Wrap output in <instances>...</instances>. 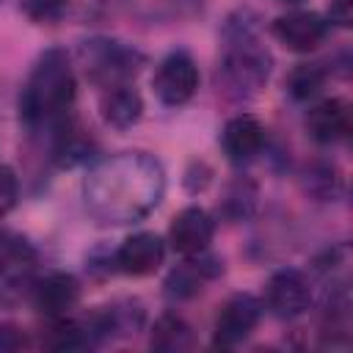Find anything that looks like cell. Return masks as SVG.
Instances as JSON below:
<instances>
[{"instance_id":"2","label":"cell","mask_w":353,"mask_h":353,"mask_svg":"<svg viewBox=\"0 0 353 353\" xmlns=\"http://www.w3.org/2000/svg\"><path fill=\"white\" fill-rule=\"evenodd\" d=\"M74 97H77V83L69 55L58 47L41 52L19 94L22 127L30 135L50 138L61 124L72 119Z\"/></svg>"},{"instance_id":"3","label":"cell","mask_w":353,"mask_h":353,"mask_svg":"<svg viewBox=\"0 0 353 353\" xmlns=\"http://www.w3.org/2000/svg\"><path fill=\"white\" fill-rule=\"evenodd\" d=\"M223 36H226V44L215 72L218 91L234 102L254 99L268 85L273 58L265 50V44L256 39V30L245 17L229 19Z\"/></svg>"},{"instance_id":"11","label":"cell","mask_w":353,"mask_h":353,"mask_svg":"<svg viewBox=\"0 0 353 353\" xmlns=\"http://www.w3.org/2000/svg\"><path fill=\"white\" fill-rule=\"evenodd\" d=\"M273 36L292 52H312L328 36V22L314 11H290L273 19Z\"/></svg>"},{"instance_id":"17","label":"cell","mask_w":353,"mask_h":353,"mask_svg":"<svg viewBox=\"0 0 353 353\" xmlns=\"http://www.w3.org/2000/svg\"><path fill=\"white\" fill-rule=\"evenodd\" d=\"M99 113L116 130H130L143 116V99L130 83H116L102 88L99 94Z\"/></svg>"},{"instance_id":"21","label":"cell","mask_w":353,"mask_h":353,"mask_svg":"<svg viewBox=\"0 0 353 353\" xmlns=\"http://www.w3.org/2000/svg\"><path fill=\"white\" fill-rule=\"evenodd\" d=\"M303 190L317 201H331L342 193V174L334 163H312L303 171Z\"/></svg>"},{"instance_id":"4","label":"cell","mask_w":353,"mask_h":353,"mask_svg":"<svg viewBox=\"0 0 353 353\" xmlns=\"http://www.w3.org/2000/svg\"><path fill=\"white\" fill-rule=\"evenodd\" d=\"M80 61L85 74L99 88H108L116 83H130V77H135L141 69L143 55L113 39H91L80 44Z\"/></svg>"},{"instance_id":"22","label":"cell","mask_w":353,"mask_h":353,"mask_svg":"<svg viewBox=\"0 0 353 353\" xmlns=\"http://www.w3.org/2000/svg\"><path fill=\"white\" fill-rule=\"evenodd\" d=\"M325 80H328V72L323 69V63H298L287 74V91H290L292 99L306 102V99H314L323 91Z\"/></svg>"},{"instance_id":"12","label":"cell","mask_w":353,"mask_h":353,"mask_svg":"<svg viewBox=\"0 0 353 353\" xmlns=\"http://www.w3.org/2000/svg\"><path fill=\"white\" fill-rule=\"evenodd\" d=\"M223 273V259H218L215 254H207V251H199V254H190L185 256L182 265H176L168 279H165V292L176 301H185V298H193L204 290L207 281L218 279Z\"/></svg>"},{"instance_id":"25","label":"cell","mask_w":353,"mask_h":353,"mask_svg":"<svg viewBox=\"0 0 353 353\" xmlns=\"http://www.w3.org/2000/svg\"><path fill=\"white\" fill-rule=\"evenodd\" d=\"M17 199H19V179L14 168L0 165V218H6L14 210Z\"/></svg>"},{"instance_id":"20","label":"cell","mask_w":353,"mask_h":353,"mask_svg":"<svg viewBox=\"0 0 353 353\" xmlns=\"http://www.w3.org/2000/svg\"><path fill=\"white\" fill-rule=\"evenodd\" d=\"M41 345L50 350H83L91 345V336L80 320L58 317V320H50V328L41 336Z\"/></svg>"},{"instance_id":"13","label":"cell","mask_w":353,"mask_h":353,"mask_svg":"<svg viewBox=\"0 0 353 353\" xmlns=\"http://www.w3.org/2000/svg\"><path fill=\"white\" fill-rule=\"evenodd\" d=\"M212 234H215V221L201 207H185L182 212L174 215L171 229H168L171 248L182 256L207 251L212 243Z\"/></svg>"},{"instance_id":"16","label":"cell","mask_w":353,"mask_h":353,"mask_svg":"<svg viewBox=\"0 0 353 353\" xmlns=\"http://www.w3.org/2000/svg\"><path fill=\"white\" fill-rule=\"evenodd\" d=\"M306 130L317 143H339L350 132V108L345 99H323L306 113Z\"/></svg>"},{"instance_id":"14","label":"cell","mask_w":353,"mask_h":353,"mask_svg":"<svg viewBox=\"0 0 353 353\" xmlns=\"http://www.w3.org/2000/svg\"><path fill=\"white\" fill-rule=\"evenodd\" d=\"M221 149L234 165H245L265 149V127L259 124V119H254L248 113L232 116L223 124Z\"/></svg>"},{"instance_id":"9","label":"cell","mask_w":353,"mask_h":353,"mask_svg":"<svg viewBox=\"0 0 353 353\" xmlns=\"http://www.w3.org/2000/svg\"><path fill=\"white\" fill-rule=\"evenodd\" d=\"M91 345L94 342H105V339H116V336H132L141 331L143 325V306L138 301L121 298L105 306H97L88 320H83Z\"/></svg>"},{"instance_id":"7","label":"cell","mask_w":353,"mask_h":353,"mask_svg":"<svg viewBox=\"0 0 353 353\" xmlns=\"http://www.w3.org/2000/svg\"><path fill=\"white\" fill-rule=\"evenodd\" d=\"M312 303V284L309 279L295 270V268H281L265 281L262 292V306L279 317V320H292L303 314Z\"/></svg>"},{"instance_id":"15","label":"cell","mask_w":353,"mask_h":353,"mask_svg":"<svg viewBox=\"0 0 353 353\" xmlns=\"http://www.w3.org/2000/svg\"><path fill=\"white\" fill-rule=\"evenodd\" d=\"M165 245L154 232L130 234L113 254V265L127 276H149L163 265Z\"/></svg>"},{"instance_id":"5","label":"cell","mask_w":353,"mask_h":353,"mask_svg":"<svg viewBox=\"0 0 353 353\" xmlns=\"http://www.w3.org/2000/svg\"><path fill=\"white\" fill-rule=\"evenodd\" d=\"M36 281V251L28 240L0 234V303H17L30 295Z\"/></svg>"},{"instance_id":"24","label":"cell","mask_w":353,"mask_h":353,"mask_svg":"<svg viewBox=\"0 0 353 353\" xmlns=\"http://www.w3.org/2000/svg\"><path fill=\"white\" fill-rule=\"evenodd\" d=\"M69 8V0H22V11L36 25H55Z\"/></svg>"},{"instance_id":"29","label":"cell","mask_w":353,"mask_h":353,"mask_svg":"<svg viewBox=\"0 0 353 353\" xmlns=\"http://www.w3.org/2000/svg\"><path fill=\"white\" fill-rule=\"evenodd\" d=\"M0 3H3V0H0Z\"/></svg>"},{"instance_id":"1","label":"cell","mask_w":353,"mask_h":353,"mask_svg":"<svg viewBox=\"0 0 353 353\" xmlns=\"http://www.w3.org/2000/svg\"><path fill=\"white\" fill-rule=\"evenodd\" d=\"M165 193V171L149 152H116L97 160L83 179L88 215L102 226L143 221Z\"/></svg>"},{"instance_id":"23","label":"cell","mask_w":353,"mask_h":353,"mask_svg":"<svg viewBox=\"0 0 353 353\" xmlns=\"http://www.w3.org/2000/svg\"><path fill=\"white\" fill-rule=\"evenodd\" d=\"M254 204H256V188H254L248 179H237L234 185H229L221 210H223V215H229L232 221H240V218H248V215H251Z\"/></svg>"},{"instance_id":"28","label":"cell","mask_w":353,"mask_h":353,"mask_svg":"<svg viewBox=\"0 0 353 353\" xmlns=\"http://www.w3.org/2000/svg\"><path fill=\"white\" fill-rule=\"evenodd\" d=\"M279 3H287V6H298V3H303V0H279Z\"/></svg>"},{"instance_id":"19","label":"cell","mask_w":353,"mask_h":353,"mask_svg":"<svg viewBox=\"0 0 353 353\" xmlns=\"http://www.w3.org/2000/svg\"><path fill=\"white\" fill-rule=\"evenodd\" d=\"M149 345L154 350H165V353L190 350L193 347V331L179 314H163V317H157V323L152 328Z\"/></svg>"},{"instance_id":"26","label":"cell","mask_w":353,"mask_h":353,"mask_svg":"<svg viewBox=\"0 0 353 353\" xmlns=\"http://www.w3.org/2000/svg\"><path fill=\"white\" fill-rule=\"evenodd\" d=\"M28 334L14 325V323H0V353H11V350H22L28 347Z\"/></svg>"},{"instance_id":"8","label":"cell","mask_w":353,"mask_h":353,"mask_svg":"<svg viewBox=\"0 0 353 353\" xmlns=\"http://www.w3.org/2000/svg\"><path fill=\"white\" fill-rule=\"evenodd\" d=\"M262 317V301L254 298L251 292H237L232 295L218 317H215V328H212V345L218 347H234L240 342H245L254 328L259 325Z\"/></svg>"},{"instance_id":"27","label":"cell","mask_w":353,"mask_h":353,"mask_svg":"<svg viewBox=\"0 0 353 353\" xmlns=\"http://www.w3.org/2000/svg\"><path fill=\"white\" fill-rule=\"evenodd\" d=\"M328 22H336L347 28L353 22V0H331L328 6Z\"/></svg>"},{"instance_id":"18","label":"cell","mask_w":353,"mask_h":353,"mask_svg":"<svg viewBox=\"0 0 353 353\" xmlns=\"http://www.w3.org/2000/svg\"><path fill=\"white\" fill-rule=\"evenodd\" d=\"M50 146H52V157H55L58 165H74V163H83V160L91 157L94 141L88 138V132L72 116L66 124H61L50 135Z\"/></svg>"},{"instance_id":"10","label":"cell","mask_w":353,"mask_h":353,"mask_svg":"<svg viewBox=\"0 0 353 353\" xmlns=\"http://www.w3.org/2000/svg\"><path fill=\"white\" fill-rule=\"evenodd\" d=\"M33 306L47 317V320H58V317H69L72 309L80 301V284L74 276L69 273H47V276H36L30 295Z\"/></svg>"},{"instance_id":"6","label":"cell","mask_w":353,"mask_h":353,"mask_svg":"<svg viewBox=\"0 0 353 353\" xmlns=\"http://www.w3.org/2000/svg\"><path fill=\"white\" fill-rule=\"evenodd\" d=\"M152 88H154L157 99L163 105H168V108H179V105L190 102L196 88H199V66H196V61L185 50L168 52L154 69Z\"/></svg>"}]
</instances>
